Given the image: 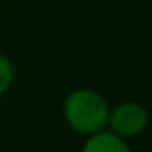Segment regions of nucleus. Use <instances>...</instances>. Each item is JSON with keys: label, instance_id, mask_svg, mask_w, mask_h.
<instances>
[{"label": "nucleus", "instance_id": "nucleus-1", "mask_svg": "<svg viewBox=\"0 0 152 152\" xmlns=\"http://www.w3.org/2000/svg\"><path fill=\"white\" fill-rule=\"evenodd\" d=\"M110 104L98 91L79 87L66 94L62 102V115L73 133L91 137L106 129Z\"/></svg>", "mask_w": 152, "mask_h": 152}, {"label": "nucleus", "instance_id": "nucleus-2", "mask_svg": "<svg viewBox=\"0 0 152 152\" xmlns=\"http://www.w3.org/2000/svg\"><path fill=\"white\" fill-rule=\"evenodd\" d=\"M150 115L145 104L137 100H123L115 106H110L106 129L114 133L115 137L129 142V139H135L145 133L148 127Z\"/></svg>", "mask_w": 152, "mask_h": 152}, {"label": "nucleus", "instance_id": "nucleus-3", "mask_svg": "<svg viewBox=\"0 0 152 152\" xmlns=\"http://www.w3.org/2000/svg\"><path fill=\"white\" fill-rule=\"evenodd\" d=\"M81 152H133L129 142L115 137L108 129L100 131L96 135H91L85 139L81 146Z\"/></svg>", "mask_w": 152, "mask_h": 152}, {"label": "nucleus", "instance_id": "nucleus-4", "mask_svg": "<svg viewBox=\"0 0 152 152\" xmlns=\"http://www.w3.org/2000/svg\"><path fill=\"white\" fill-rule=\"evenodd\" d=\"M15 81V66L10 56L0 52V98L12 89Z\"/></svg>", "mask_w": 152, "mask_h": 152}]
</instances>
